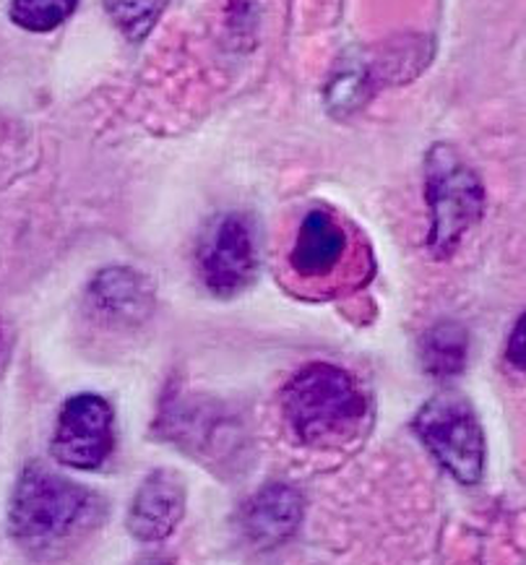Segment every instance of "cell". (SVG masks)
Wrapping results in <instances>:
<instances>
[{
	"instance_id": "cell-1",
	"label": "cell",
	"mask_w": 526,
	"mask_h": 565,
	"mask_svg": "<svg viewBox=\"0 0 526 565\" xmlns=\"http://www.w3.org/2000/svg\"><path fill=\"white\" fill-rule=\"evenodd\" d=\"M282 412L302 446L321 448L357 438L371 404L355 375L331 362H311L285 386Z\"/></svg>"
},
{
	"instance_id": "cell-4",
	"label": "cell",
	"mask_w": 526,
	"mask_h": 565,
	"mask_svg": "<svg viewBox=\"0 0 526 565\" xmlns=\"http://www.w3.org/2000/svg\"><path fill=\"white\" fill-rule=\"evenodd\" d=\"M412 430L453 480L461 484H477L482 480L487 440L477 412L464 396H432L417 409Z\"/></svg>"
},
{
	"instance_id": "cell-14",
	"label": "cell",
	"mask_w": 526,
	"mask_h": 565,
	"mask_svg": "<svg viewBox=\"0 0 526 565\" xmlns=\"http://www.w3.org/2000/svg\"><path fill=\"white\" fill-rule=\"evenodd\" d=\"M168 3L170 0H105V11L112 24L120 29L122 38L141 42L162 19Z\"/></svg>"
},
{
	"instance_id": "cell-6",
	"label": "cell",
	"mask_w": 526,
	"mask_h": 565,
	"mask_svg": "<svg viewBox=\"0 0 526 565\" xmlns=\"http://www.w3.org/2000/svg\"><path fill=\"white\" fill-rule=\"evenodd\" d=\"M258 271L254 222L245 214H222L198 245V277L216 297H235L250 287Z\"/></svg>"
},
{
	"instance_id": "cell-8",
	"label": "cell",
	"mask_w": 526,
	"mask_h": 565,
	"mask_svg": "<svg viewBox=\"0 0 526 565\" xmlns=\"http://www.w3.org/2000/svg\"><path fill=\"white\" fill-rule=\"evenodd\" d=\"M305 495L287 482H271L245 498L237 511V526L256 550H277L300 532Z\"/></svg>"
},
{
	"instance_id": "cell-12",
	"label": "cell",
	"mask_w": 526,
	"mask_h": 565,
	"mask_svg": "<svg viewBox=\"0 0 526 565\" xmlns=\"http://www.w3.org/2000/svg\"><path fill=\"white\" fill-rule=\"evenodd\" d=\"M422 371L436 381H453L470 365V331L459 321H438L420 337Z\"/></svg>"
},
{
	"instance_id": "cell-9",
	"label": "cell",
	"mask_w": 526,
	"mask_h": 565,
	"mask_svg": "<svg viewBox=\"0 0 526 565\" xmlns=\"http://www.w3.org/2000/svg\"><path fill=\"white\" fill-rule=\"evenodd\" d=\"M86 306L95 321L110 329H133L154 310V287L143 274L128 266H110L92 279Z\"/></svg>"
},
{
	"instance_id": "cell-7",
	"label": "cell",
	"mask_w": 526,
	"mask_h": 565,
	"mask_svg": "<svg viewBox=\"0 0 526 565\" xmlns=\"http://www.w3.org/2000/svg\"><path fill=\"white\" fill-rule=\"evenodd\" d=\"M185 505H189V488H185L183 475L164 467L154 469L143 477L128 509V534L143 545L164 542L175 534L183 521Z\"/></svg>"
},
{
	"instance_id": "cell-5",
	"label": "cell",
	"mask_w": 526,
	"mask_h": 565,
	"mask_svg": "<svg viewBox=\"0 0 526 565\" xmlns=\"http://www.w3.org/2000/svg\"><path fill=\"white\" fill-rule=\"evenodd\" d=\"M53 459L78 472H95L115 451V412L99 394H76L61 407L53 440Z\"/></svg>"
},
{
	"instance_id": "cell-3",
	"label": "cell",
	"mask_w": 526,
	"mask_h": 565,
	"mask_svg": "<svg viewBox=\"0 0 526 565\" xmlns=\"http://www.w3.org/2000/svg\"><path fill=\"white\" fill-rule=\"evenodd\" d=\"M425 204L430 214L428 250L451 258L485 214L487 193L472 164L449 143H436L425 157Z\"/></svg>"
},
{
	"instance_id": "cell-10",
	"label": "cell",
	"mask_w": 526,
	"mask_h": 565,
	"mask_svg": "<svg viewBox=\"0 0 526 565\" xmlns=\"http://www.w3.org/2000/svg\"><path fill=\"white\" fill-rule=\"evenodd\" d=\"M347 230L326 209H311L302 216L290 248V266L300 279H326L347 253Z\"/></svg>"
},
{
	"instance_id": "cell-2",
	"label": "cell",
	"mask_w": 526,
	"mask_h": 565,
	"mask_svg": "<svg viewBox=\"0 0 526 565\" xmlns=\"http://www.w3.org/2000/svg\"><path fill=\"white\" fill-rule=\"evenodd\" d=\"M99 501L92 490L45 463L21 469L9 503L11 534L32 550H50L95 521Z\"/></svg>"
},
{
	"instance_id": "cell-13",
	"label": "cell",
	"mask_w": 526,
	"mask_h": 565,
	"mask_svg": "<svg viewBox=\"0 0 526 565\" xmlns=\"http://www.w3.org/2000/svg\"><path fill=\"white\" fill-rule=\"evenodd\" d=\"M78 0H11L9 19L32 34L55 32L74 17Z\"/></svg>"
},
{
	"instance_id": "cell-15",
	"label": "cell",
	"mask_w": 526,
	"mask_h": 565,
	"mask_svg": "<svg viewBox=\"0 0 526 565\" xmlns=\"http://www.w3.org/2000/svg\"><path fill=\"white\" fill-rule=\"evenodd\" d=\"M508 362L516 367V371H524V360H526V339H524V318H518L514 331L508 337V347H506Z\"/></svg>"
},
{
	"instance_id": "cell-11",
	"label": "cell",
	"mask_w": 526,
	"mask_h": 565,
	"mask_svg": "<svg viewBox=\"0 0 526 565\" xmlns=\"http://www.w3.org/2000/svg\"><path fill=\"white\" fill-rule=\"evenodd\" d=\"M233 423L235 419L206 404H180L162 419V425L170 427V436L180 440V446H189L193 454L212 451L216 459H225L227 451L237 448Z\"/></svg>"
}]
</instances>
